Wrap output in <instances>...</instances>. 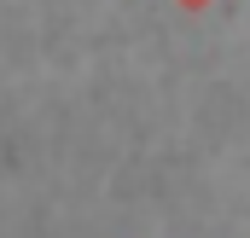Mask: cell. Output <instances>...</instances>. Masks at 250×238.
I'll return each mask as SVG.
<instances>
[{
	"label": "cell",
	"instance_id": "obj_1",
	"mask_svg": "<svg viewBox=\"0 0 250 238\" xmlns=\"http://www.w3.org/2000/svg\"><path fill=\"white\" fill-rule=\"evenodd\" d=\"M175 6H181V12H204L209 0H175Z\"/></svg>",
	"mask_w": 250,
	"mask_h": 238
}]
</instances>
